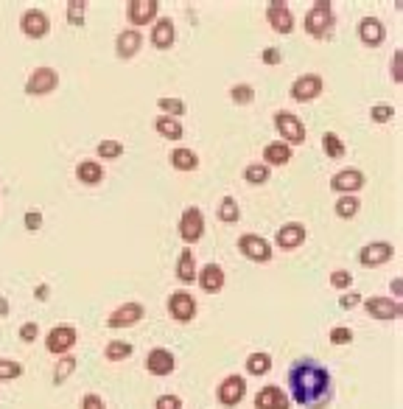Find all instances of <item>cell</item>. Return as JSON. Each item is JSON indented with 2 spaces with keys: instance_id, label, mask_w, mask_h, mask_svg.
I'll list each match as a JSON object with an SVG mask.
<instances>
[{
  "instance_id": "1",
  "label": "cell",
  "mask_w": 403,
  "mask_h": 409,
  "mask_svg": "<svg viewBox=\"0 0 403 409\" xmlns=\"http://www.w3.org/2000/svg\"><path fill=\"white\" fill-rule=\"evenodd\" d=\"M291 398L303 409H325L333 398V379L322 362L297 359L289 370Z\"/></svg>"
},
{
  "instance_id": "2",
  "label": "cell",
  "mask_w": 403,
  "mask_h": 409,
  "mask_svg": "<svg viewBox=\"0 0 403 409\" xmlns=\"http://www.w3.org/2000/svg\"><path fill=\"white\" fill-rule=\"evenodd\" d=\"M336 25V14H333V6L328 0H319L308 8L305 14V34H311L314 39H328L331 31Z\"/></svg>"
},
{
  "instance_id": "3",
  "label": "cell",
  "mask_w": 403,
  "mask_h": 409,
  "mask_svg": "<svg viewBox=\"0 0 403 409\" xmlns=\"http://www.w3.org/2000/svg\"><path fill=\"white\" fill-rule=\"evenodd\" d=\"M364 303V311L373 317V320H381V323H390V320H398L403 317V303H398L395 297H381V294H373Z\"/></svg>"
},
{
  "instance_id": "4",
  "label": "cell",
  "mask_w": 403,
  "mask_h": 409,
  "mask_svg": "<svg viewBox=\"0 0 403 409\" xmlns=\"http://www.w3.org/2000/svg\"><path fill=\"white\" fill-rule=\"evenodd\" d=\"M275 126H277L283 143H289V146H297V143L305 141V126H303V121H300L297 115L286 112V110L275 112Z\"/></svg>"
},
{
  "instance_id": "5",
  "label": "cell",
  "mask_w": 403,
  "mask_h": 409,
  "mask_svg": "<svg viewBox=\"0 0 403 409\" xmlns=\"http://www.w3.org/2000/svg\"><path fill=\"white\" fill-rule=\"evenodd\" d=\"M202 235H204V216L197 204H188L180 216V238L185 244H197Z\"/></svg>"
},
{
  "instance_id": "6",
  "label": "cell",
  "mask_w": 403,
  "mask_h": 409,
  "mask_svg": "<svg viewBox=\"0 0 403 409\" xmlns=\"http://www.w3.org/2000/svg\"><path fill=\"white\" fill-rule=\"evenodd\" d=\"M238 252L246 255L249 261L255 264H266L272 258V244L263 238V235H255V233H244L238 238Z\"/></svg>"
},
{
  "instance_id": "7",
  "label": "cell",
  "mask_w": 403,
  "mask_h": 409,
  "mask_svg": "<svg viewBox=\"0 0 403 409\" xmlns=\"http://www.w3.org/2000/svg\"><path fill=\"white\" fill-rule=\"evenodd\" d=\"M197 311H199V306H197V300H194L191 292L183 289V292H171L169 294V314H171V320L191 323L197 317Z\"/></svg>"
},
{
  "instance_id": "8",
  "label": "cell",
  "mask_w": 403,
  "mask_h": 409,
  "mask_svg": "<svg viewBox=\"0 0 403 409\" xmlns=\"http://www.w3.org/2000/svg\"><path fill=\"white\" fill-rule=\"evenodd\" d=\"M76 339H79V334H76L73 325H53L48 331V337H45V348L53 356H65V353H70V348L76 345Z\"/></svg>"
},
{
  "instance_id": "9",
  "label": "cell",
  "mask_w": 403,
  "mask_h": 409,
  "mask_svg": "<svg viewBox=\"0 0 403 409\" xmlns=\"http://www.w3.org/2000/svg\"><path fill=\"white\" fill-rule=\"evenodd\" d=\"M56 84H59V73L53 67H37V70H31V76L25 82V93L28 96H48L56 90Z\"/></svg>"
},
{
  "instance_id": "10",
  "label": "cell",
  "mask_w": 403,
  "mask_h": 409,
  "mask_svg": "<svg viewBox=\"0 0 403 409\" xmlns=\"http://www.w3.org/2000/svg\"><path fill=\"white\" fill-rule=\"evenodd\" d=\"M392 255H395V247L390 241H373V244H364L359 249V264L373 269V266H381V264L392 261Z\"/></svg>"
},
{
  "instance_id": "11",
  "label": "cell",
  "mask_w": 403,
  "mask_h": 409,
  "mask_svg": "<svg viewBox=\"0 0 403 409\" xmlns=\"http://www.w3.org/2000/svg\"><path fill=\"white\" fill-rule=\"evenodd\" d=\"M244 396H246V382L241 376H227L216 390V398L221 407H238Z\"/></svg>"
},
{
  "instance_id": "12",
  "label": "cell",
  "mask_w": 403,
  "mask_h": 409,
  "mask_svg": "<svg viewBox=\"0 0 403 409\" xmlns=\"http://www.w3.org/2000/svg\"><path fill=\"white\" fill-rule=\"evenodd\" d=\"M157 11H160V3L157 0H129L126 3V17L135 28L140 25H149L157 20Z\"/></svg>"
},
{
  "instance_id": "13",
  "label": "cell",
  "mask_w": 403,
  "mask_h": 409,
  "mask_svg": "<svg viewBox=\"0 0 403 409\" xmlns=\"http://www.w3.org/2000/svg\"><path fill=\"white\" fill-rule=\"evenodd\" d=\"M143 314H146L143 303L132 300V303H124L121 309H115V311L107 317V325H110V328H129V325L140 323V320H143Z\"/></svg>"
},
{
  "instance_id": "14",
  "label": "cell",
  "mask_w": 403,
  "mask_h": 409,
  "mask_svg": "<svg viewBox=\"0 0 403 409\" xmlns=\"http://www.w3.org/2000/svg\"><path fill=\"white\" fill-rule=\"evenodd\" d=\"M20 28H22V34H25L28 39H42V37L51 31V20H48L45 11L28 8V11L22 14V20H20Z\"/></svg>"
},
{
  "instance_id": "15",
  "label": "cell",
  "mask_w": 403,
  "mask_h": 409,
  "mask_svg": "<svg viewBox=\"0 0 403 409\" xmlns=\"http://www.w3.org/2000/svg\"><path fill=\"white\" fill-rule=\"evenodd\" d=\"M322 93V76L319 73H303L294 84H291V98L294 101H314Z\"/></svg>"
},
{
  "instance_id": "16",
  "label": "cell",
  "mask_w": 403,
  "mask_h": 409,
  "mask_svg": "<svg viewBox=\"0 0 403 409\" xmlns=\"http://www.w3.org/2000/svg\"><path fill=\"white\" fill-rule=\"evenodd\" d=\"M174 368H177V356L171 353V351H166V348H152L149 351V356H146V370L152 373V376H171L174 373Z\"/></svg>"
},
{
  "instance_id": "17",
  "label": "cell",
  "mask_w": 403,
  "mask_h": 409,
  "mask_svg": "<svg viewBox=\"0 0 403 409\" xmlns=\"http://www.w3.org/2000/svg\"><path fill=\"white\" fill-rule=\"evenodd\" d=\"M266 17H269V25L277 34H291L294 31V14H291V8L286 3H280V0L269 3L266 6Z\"/></svg>"
},
{
  "instance_id": "18",
  "label": "cell",
  "mask_w": 403,
  "mask_h": 409,
  "mask_svg": "<svg viewBox=\"0 0 403 409\" xmlns=\"http://www.w3.org/2000/svg\"><path fill=\"white\" fill-rule=\"evenodd\" d=\"M331 188L342 191V197H353V191L364 188V174L359 169H342L339 174L331 177Z\"/></svg>"
},
{
  "instance_id": "19",
  "label": "cell",
  "mask_w": 403,
  "mask_h": 409,
  "mask_svg": "<svg viewBox=\"0 0 403 409\" xmlns=\"http://www.w3.org/2000/svg\"><path fill=\"white\" fill-rule=\"evenodd\" d=\"M255 409H291V398L280 387L269 384L255 393Z\"/></svg>"
},
{
  "instance_id": "20",
  "label": "cell",
  "mask_w": 403,
  "mask_h": 409,
  "mask_svg": "<svg viewBox=\"0 0 403 409\" xmlns=\"http://www.w3.org/2000/svg\"><path fill=\"white\" fill-rule=\"evenodd\" d=\"M359 39L367 45V48H378L384 39H387V28L378 17H364L359 22Z\"/></svg>"
},
{
  "instance_id": "21",
  "label": "cell",
  "mask_w": 403,
  "mask_h": 409,
  "mask_svg": "<svg viewBox=\"0 0 403 409\" xmlns=\"http://www.w3.org/2000/svg\"><path fill=\"white\" fill-rule=\"evenodd\" d=\"M275 244H277L280 249H297V247H303V244H305V227H303L300 221L283 224V227L277 230V235H275Z\"/></svg>"
},
{
  "instance_id": "22",
  "label": "cell",
  "mask_w": 403,
  "mask_h": 409,
  "mask_svg": "<svg viewBox=\"0 0 403 409\" xmlns=\"http://www.w3.org/2000/svg\"><path fill=\"white\" fill-rule=\"evenodd\" d=\"M224 269L218 266V264H204L202 266V272H197V283L202 286V292H207V294H216V292H221L224 289Z\"/></svg>"
},
{
  "instance_id": "23",
  "label": "cell",
  "mask_w": 403,
  "mask_h": 409,
  "mask_svg": "<svg viewBox=\"0 0 403 409\" xmlns=\"http://www.w3.org/2000/svg\"><path fill=\"white\" fill-rule=\"evenodd\" d=\"M174 39H177L174 20H171V17H160V20L154 22V28H152V45H154L157 51H169V48L174 45Z\"/></svg>"
},
{
  "instance_id": "24",
  "label": "cell",
  "mask_w": 403,
  "mask_h": 409,
  "mask_svg": "<svg viewBox=\"0 0 403 409\" xmlns=\"http://www.w3.org/2000/svg\"><path fill=\"white\" fill-rule=\"evenodd\" d=\"M140 45H143V34H140L138 28H126V31H121V34H118L115 51H118V56H121V59H132V56L140 51Z\"/></svg>"
},
{
  "instance_id": "25",
  "label": "cell",
  "mask_w": 403,
  "mask_h": 409,
  "mask_svg": "<svg viewBox=\"0 0 403 409\" xmlns=\"http://www.w3.org/2000/svg\"><path fill=\"white\" fill-rule=\"evenodd\" d=\"M263 160H266V166H286L291 160V146L283 141H272L263 149Z\"/></svg>"
},
{
  "instance_id": "26",
  "label": "cell",
  "mask_w": 403,
  "mask_h": 409,
  "mask_svg": "<svg viewBox=\"0 0 403 409\" xmlns=\"http://www.w3.org/2000/svg\"><path fill=\"white\" fill-rule=\"evenodd\" d=\"M177 278H180L185 286L197 283V258H194L191 249H183V252H180V258H177Z\"/></svg>"
},
{
  "instance_id": "27",
  "label": "cell",
  "mask_w": 403,
  "mask_h": 409,
  "mask_svg": "<svg viewBox=\"0 0 403 409\" xmlns=\"http://www.w3.org/2000/svg\"><path fill=\"white\" fill-rule=\"evenodd\" d=\"M76 177H79V183H84V186H98V183L104 180V169H101V163H95V160H81V163L76 166Z\"/></svg>"
},
{
  "instance_id": "28",
  "label": "cell",
  "mask_w": 403,
  "mask_h": 409,
  "mask_svg": "<svg viewBox=\"0 0 403 409\" xmlns=\"http://www.w3.org/2000/svg\"><path fill=\"white\" fill-rule=\"evenodd\" d=\"M154 129H157L166 141H180V138L185 135L180 118H169V115H157V118H154Z\"/></svg>"
},
{
  "instance_id": "29",
  "label": "cell",
  "mask_w": 403,
  "mask_h": 409,
  "mask_svg": "<svg viewBox=\"0 0 403 409\" xmlns=\"http://www.w3.org/2000/svg\"><path fill=\"white\" fill-rule=\"evenodd\" d=\"M171 166L180 169V171H194V169H199V157H197V152H191L185 146H177L171 152Z\"/></svg>"
},
{
  "instance_id": "30",
  "label": "cell",
  "mask_w": 403,
  "mask_h": 409,
  "mask_svg": "<svg viewBox=\"0 0 403 409\" xmlns=\"http://www.w3.org/2000/svg\"><path fill=\"white\" fill-rule=\"evenodd\" d=\"M269 370H272V356H269V353L258 351V353H252V356L246 359V373H249V376H266Z\"/></svg>"
},
{
  "instance_id": "31",
  "label": "cell",
  "mask_w": 403,
  "mask_h": 409,
  "mask_svg": "<svg viewBox=\"0 0 403 409\" xmlns=\"http://www.w3.org/2000/svg\"><path fill=\"white\" fill-rule=\"evenodd\" d=\"M132 345L129 342H124V339H112L107 348H104V356H107V362H124V359H129L132 356Z\"/></svg>"
},
{
  "instance_id": "32",
  "label": "cell",
  "mask_w": 403,
  "mask_h": 409,
  "mask_svg": "<svg viewBox=\"0 0 403 409\" xmlns=\"http://www.w3.org/2000/svg\"><path fill=\"white\" fill-rule=\"evenodd\" d=\"M322 149H325V155H328L331 160L345 157V143H342V138H339L336 132H325V135H322Z\"/></svg>"
},
{
  "instance_id": "33",
  "label": "cell",
  "mask_w": 403,
  "mask_h": 409,
  "mask_svg": "<svg viewBox=\"0 0 403 409\" xmlns=\"http://www.w3.org/2000/svg\"><path fill=\"white\" fill-rule=\"evenodd\" d=\"M238 219H241L238 202H235L232 197H224L221 204H218V221H224V224H235Z\"/></svg>"
},
{
  "instance_id": "34",
  "label": "cell",
  "mask_w": 403,
  "mask_h": 409,
  "mask_svg": "<svg viewBox=\"0 0 403 409\" xmlns=\"http://www.w3.org/2000/svg\"><path fill=\"white\" fill-rule=\"evenodd\" d=\"M157 104H160V110H163V115H169V118H183V115H185V110H188L183 98H171V96H166V98H160Z\"/></svg>"
},
{
  "instance_id": "35",
  "label": "cell",
  "mask_w": 403,
  "mask_h": 409,
  "mask_svg": "<svg viewBox=\"0 0 403 409\" xmlns=\"http://www.w3.org/2000/svg\"><path fill=\"white\" fill-rule=\"evenodd\" d=\"M244 180L252 183V186H263V183L269 180V166H263V163L246 166V169H244Z\"/></svg>"
},
{
  "instance_id": "36",
  "label": "cell",
  "mask_w": 403,
  "mask_h": 409,
  "mask_svg": "<svg viewBox=\"0 0 403 409\" xmlns=\"http://www.w3.org/2000/svg\"><path fill=\"white\" fill-rule=\"evenodd\" d=\"M359 207H362L359 197H339L336 200V216L339 219H353L359 213Z\"/></svg>"
},
{
  "instance_id": "37",
  "label": "cell",
  "mask_w": 403,
  "mask_h": 409,
  "mask_svg": "<svg viewBox=\"0 0 403 409\" xmlns=\"http://www.w3.org/2000/svg\"><path fill=\"white\" fill-rule=\"evenodd\" d=\"M76 370V356H70V353H65L59 362H56V373H53V384H62L70 373Z\"/></svg>"
},
{
  "instance_id": "38",
  "label": "cell",
  "mask_w": 403,
  "mask_h": 409,
  "mask_svg": "<svg viewBox=\"0 0 403 409\" xmlns=\"http://www.w3.org/2000/svg\"><path fill=\"white\" fill-rule=\"evenodd\" d=\"M95 149H98V157H104V160H115V157L124 155V143L121 141H110V138L101 141Z\"/></svg>"
},
{
  "instance_id": "39",
  "label": "cell",
  "mask_w": 403,
  "mask_h": 409,
  "mask_svg": "<svg viewBox=\"0 0 403 409\" xmlns=\"http://www.w3.org/2000/svg\"><path fill=\"white\" fill-rule=\"evenodd\" d=\"M22 365L20 362H14V359H0V382H14V379H20L22 376Z\"/></svg>"
},
{
  "instance_id": "40",
  "label": "cell",
  "mask_w": 403,
  "mask_h": 409,
  "mask_svg": "<svg viewBox=\"0 0 403 409\" xmlns=\"http://www.w3.org/2000/svg\"><path fill=\"white\" fill-rule=\"evenodd\" d=\"M230 98H232L235 104H252V101H255V90H252L249 84H235V87L230 90Z\"/></svg>"
},
{
  "instance_id": "41",
  "label": "cell",
  "mask_w": 403,
  "mask_h": 409,
  "mask_svg": "<svg viewBox=\"0 0 403 409\" xmlns=\"http://www.w3.org/2000/svg\"><path fill=\"white\" fill-rule=\"evenodd\" d=\"M350 283H353V275L348 269H333L331 272V286L333 289H342L345 292V289H350Z\"/></svg>"
},
{
  "instance_id": "42",
  "label": "cell",
  "mask_w": 403,
  "mask_h": 409,
  "mask_svg": "<svg viewBox=\"0 0 403 409\" xmlns=\"http://www.w3.org/2000/svg\"><path fill=\"white\" fill-rule=\"evenodd\" d=\"M392 115H395V110H392L390 104H376V107L370 110V118H373L376 124H387V121H392Z\"/></svg>"
},
{
  "instance_id": "43",
  "label": "cell",
  "mask_w": 403,
  "mask_h": 409,
  "mask_svg": "<svg viewBox=\"0 0 403 409\" xmlns=\"http://www.w3.org/2000/svg\"><path fill=\"white\" fill-rule=\"evenodd\" d=\"M328 339H331L333 345H350V342H353V331L345 328V325H336V328L328 334Z\"/></svg>"
},
{
  "instance_id": "44",
  "label": "cell",
  "mask_w": 403,
  "mask_h": 409,
  "mask_svg": "<svg viewBox=\"0 0 403 409\" xmlns=\"http://www.w3.org/2000/svg\"><path fill=\"white\" fill-rule=\"evenodd\" d=\"M67 20L73 25H84V3L76 0V3H67Z\"/></svg>"
},
{
  "instance_id": "45",
  "label": "cell",
  "mask_w": 403,
  "mask_h": 409,
  "mask_svg": "<svg viewBox=\"0 0 403 409\" xmlns=\"http://www.w3.org/2000/svg\"><path fill=\"white\" fill-rule=\"evenodd\" d=\"M154 409H183V398L174 396V393H166L154 401Z\"/></svg>"
},
{
  "instance_id": "46",
  "label": "cell",
  "mask_w": 403,
  "mask_h": 409,
  "mask_svg": "<svg viewBox=\"0 0 403 409\" xmlns=\"http://www.w3.org/2000/svg\"><path fill=\"white\" fill-rule=\"evenodd\" d=\"M39 227H42V213H39L37 207H31V210L25 213V230L34 233V230H39Z\"/></svg>"
},
{
  "instance_id": "47",
  "label": "cell",
  "mask_w": 403,
  "mask_h": 409,
  "mask_svg": "<svg viewBox=\"0 0 403 409\" xmlns=\"http://www.w3.org/2000/svg\"><path fill=\"white\" fill-rule=\"evenodd\" d=\"M37 337H39V325H37V323H25V325L20 328V339H22V342H37Z\"/></svg>"
},
{
  "instance_id": "48",
  "label": "cell",
  "mask_w": 403,
  "mask_h": 409,
  "mask_svg": "<svg viewBox=\"0 0 403 409\" xmlns=\"http://www.w3.org/2000/svg\"><path fill=\"white\" fill-rule=\"evenodd\" d=\"M364 297L359 294V292H348V294H342V300H339V306L345 309V311H350V309H356L359 303H362Z\"/></svg>"
},
{
  "instance_id": "49",
  "label": "cell",
  "mask_w": 403,
  "mask_h": 409,
  "mask_svg": "<svg viewBox=\"0 0 403 409\" xmlns=\"http://www.w3.org/2000/svg\"><path fill=\"white\" fill-rule=\"evenodd\" d=\"M401 65H403V51L398 48V51L392 53V82H395V84H401V82H403Z\"/></svg>"
},
{
  "instance_id": "50",
  "label": "cell",
  "mask_w": 403,
  "mask_h": 409,
  "mask_svg": "<svg viewBox=\"0 0 403 409\" xmlns=\"http://www.w3.org/2000/svg\"><path fill=\"white\" fill-rule=\"evenodd\" d=\"M81 409H107V407H104V398H101V396L87 393V396L81 398Z\"/></svg>"
},
{
  "instance_id": "51",
  "label": "cell",
  "mask_w": 403,
  "mask_h": 409,
  "mask_svg": "<svg viewBox=\"0 0 403 409\" xmlns=\"http://www.w3.org/2000/svg\"><path fill=\"white\" fill-rule=\"evenodd\" d=\"M260 59H263L266 65H280V62H283V56H280V51H277V48H263Z\"/></svg>"
},
{
  "instance_id": "52",
  "label": "cell",
  "mask_w": 403,
  "mask_h": 409,
  "mask_svg": "<svg viewBox=\"0 0 403 409\" xmlns=\"http://www.w3.org/2000/svg\"><path fill=\"white\" fill-rule=\"evenodd\" d=\"M34 297H37V300H48V297H51V289H48L45 283H39V286L34 289Z\"/></svg>"
},
{
  "instance_id": "53",
  "label": "cell",
  "mask_w": 403,
  "mask_h": 409,
  "mask_svg": "<svg viewBox=\"0 0 403 409\" xmlns=\"http://www.w3.org/2000/svg\"><path fill=\"white\" fill-rule=\"evenodd\" d=\"M392 294H395V300H398V297H401V294H403V283H401V278H395V280H392Z\"/></svg>"
},
{
  "instance_id": "54",
  "label": "cell",
  "mask_w": 403,
  "mask_h": 409,
  "mask_svg": "<svg viewBox=\"0 0 403 409\" xmlns=\"http://www.w3.org/2000/svg\"><path fill=\"white\" fill-rule=\"evenodd\" d=\"M6 314H8V300L0 297V317H6Z\"/></svg>"
}]
</instances>
